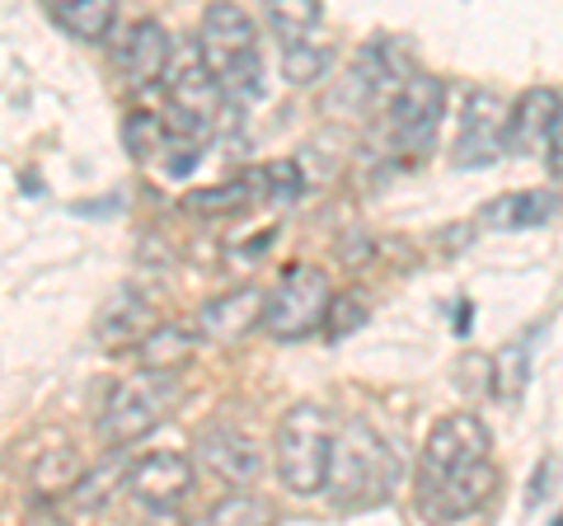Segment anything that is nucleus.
Instances as JSON below:
<instances>
[{
    "mask_svg": "<svg viewBox=\"0 0 563 526\" xmlns=\"http://www.w3.org/2000/svg\"><path fill=\"white\" fill-rule=\"evenodd\" d=\"M395 480H399V451H390V442L372 424H347L343 432H333L329 470H324V489L333 507L366 513V507L390 498Z\"/></svg>",
    "mask_w": 563,
    "mask_h": 526,
    "instance_id": "obj_1",
    "label": "nucleus"
},
{
    "mask_svg": "<svg viewBox=\"0 0 563 526\" xmlns=\"http://www.w3.org/2000/svg\"><path fill=\"white\" fill-rule=\"evenodd\" d=\"M333 447V414L324 405H296L277 424V480L291 494H320Z\"/></svg>",
    "mask_w": 563,
    "mask_h": 526,
    "instance_id": "obj_2",
    "label": "nucleus"
},
{
    "mask_svg": "<svg viewBox=\"0 0 563 526\" xmlns=\"http://www.w3.org/2000/svg\"><path fill=\"white\" fill-rule=\"evenodd\" d=\"M179 405V376L174 372H141L132 376L128 385H118L113 399L103 405V418H99V437L103 442H136L146 437L155 424H165Z\"/></svg>",
    "mask_w": 563,
    "mask_h": 526,
    "instance_id": "obj_3",
    "label": "nucleus"
},
{
    "mask_svg": "<svg viewBox=\"0 0 563 526\" xmlns=\"http://www.w3.org/2000/svg\"><path fill=\"white\" fill-rule=\"evenodd\" d=\"M324 306H329V277L310 269V263H296V269L282 273L273 296H263V325L277 339H306L310 329H320Z\"/></svg>",
    "mask_w": 563,
    "mask_h": 526,
    "instance_id": "obj_4",
    "label": "nucleus"
},
{
    "mask_svg": "<svg viewBox=\"0 0 563 526\" xmlns=\"http://www.w3.org/2000/svg\"><path fill=\"white\" fill-rule=\"evenodd\" d=\"M498 494V470L484 461L474 465H461V470H446V475H422V498L418 507L437 522H461L470 513H479V507Z\"/></svg>",
    "mask_w": 563,
    "mask_h": 526,
    "instance_id": "obj_5",
    "label": "nucleus"
},
{
    "mask_svg": "<svg viewBox=\"0 0 563 526\" xmlns=\"http://www.w3.org/2000/svg\"><path fill=\"white\" fill-rule=\"evenodd\" d=\"M507 151V103L488 90H474L465 99V118H461V142H455V165H493Z\"/></svg>",
    "mask_w": 563,
    "mask_h": 526,
    "instance_id": "obj_6",
    "label": "nucleus"
},
{
    "mask_svg": "<svg viewBox=\"0 0 563 526\" xmlns=\"http://www.w3.org/2000/svg\"><path fill=\"white\" fill-rule=\"evenodd\" d=\"M437 122H442V80L409 76L390 103V142L418 155L437 136Z\"/></svg>",
    "mask_w": 563,
    "mask_h": 526,
    "instance_id": "obj_7",
    "label": "nucleus"
},
{
    "mask_svg": "<svg viewBox=\"0 0 563 526\" xmlns=\"http://www.w3.org/2000/svg\"><path fill=\"white\" fill-rule=\"evenodd\" d=\"M484 456H488L484 418L451 414L428 432V442H422V475H446V470L474 465V461H484Z\"/></svg>",
    "mask_w": 563,
    "mask_h": 526,
    "instance_id": "obj_8",
    "label": "nucleus"
},
{
    "mask_svg": "<svg viewBox=\"0 0 563 526\" xmlns=\"http://www.w3.org/2000/svg\"><path fill=\"white\" fill-rule=\"evenodd\" d=\"M122 484L132 489V498L141 507H155V513H165V507L188 498L192 465H188V456H179V451H155V456H146V461L128 465V480H122Z\"/></svg>",
    "mask_w": 563,
    "mask_h": 526,
    "instance_id": "obj_9",
    "label": "nucleus"
},
{
    "mask_svg": "<svg viewBox=\"0 0 563 526\" xmlns=\"http://www.w3.org/2000/svg\"><path fill=\"white\" fill-rule=\"evenodd\" d=\"M198 47H202L207 72H221V66H231L235 57H250V52H254V24H250V14H244L240 6H231V0H217V6H207Z\"/></svg>",
    "mask_w": 563,
    "mask_h": 526,
    "instance_id": "obj_10",
    "label": "nucleus"
},
{
    "mask_svg": "<svg viewBox=\"0 0 563 526\" xmlns=\"http://www.w3.org/2000/svg\"><path fill=\"white\" fill-rule=\"evenodd\" d=\"M221 90H217V80H211L207 66H188V72H174L169 76V128L174 132H202L211 118H217L221 109Z\"/></svg>",
    "mask_w": 563,
    "mask_h": 526,
    "instance_id": "obj_11",
    "label": "nucleus"
},
{
    "mask_svg": "<svg viewBox=\"0 0 563 526\" xmlns=\"http://www.w3.org/2000/svg\"><path fill=\"white\" fill-rule=\"evenodd\" d=\"M198 461L207 475H217L221 484H250L258 475L263 456L254 447V437H244L235 428H211L198 437Z\"/></svg>",
    "mask_w": 563,
    "mask_h": 526,
    "instance_id": "obj_12",
    "label": "nucleus"
},
{
    "mask_svg": "<svg viewBox=\"0 0 563 526\" xmlns=\"http://www.w3.org/2000/svg\"><path fill=\"white\" fill-rule=\"evenodd\" d=\"M169 57H174V39L155 20H141L132 29V39L118 47V72L132 90H146V85H155L165 76Z\"/></svg>",
    "mask_w": 563,
    "mask_h": 526,
    "instance_id": "obj_13",
    "label": "nucleus"
},
{
    "mask_svg": "<svg viewBox=\"0 0 563 526\" xmlns=\"http://www.w3.org/2000/svg\"><path fill=\"white\" fill-rule=\"evenodd\" d=\"M263 325V292L258 287H235L225 296H211V302L198 310V329L221 343H235L244 335H254Z\"/></svg>",
    "mask_w": 563,
    "mask_h": 526,
    "instance_id": "obj_14",
    "label": "nucleus"
},
{
    "mask_svg": "<svg viewBox=\"0 0 563 526\" xmlns=\"http://www.w3.org/2000/svg\"><path fill=\"white\" fill-rule=\"evenodd\" d=\"M554 122H559V90H531L521 95L517 109H507V142H517L521 151H540Z\"/></svg>",
    "mask_w": 563,
    "mask_h": 526,
    "instance_id": "obj_15",
    "label": "nucleus"
},
{
    "mask_svg": "<svg viewBox=\"0 0 563 526\" xmlns=\"http://www.w3.org/2000/svg\"><path fill=\"white\" fill-rule=\"evenodd\" d=\"M99 343L103 348H132L141 335L151 329V310H146V302H141L136 292H118L109 306L99 310Z\"/></svg>",
    "mask_w": 563,
    "mask_h": 526,
    "instance_id": "obj_16",
    "label": "nucleus"
},
{
    "mask_svg": "<svg viewBox=\"0 0 563 526\" xmlns=\"http://www.w3.org/2000/svg\"><path fill=\"white\" fill-rule=\"evenodd\" d=\"M136 358L146 372H179V366L192 358V335L179 325H155L136 339Z\"/></svg>",
    "mask_w": 563,
    "mask_h": 526,
    "instance_id": "obj_17",
    "label": "nucleus"
},
{
    "mask_svg": "<svg viewBox=\"0 0 563 526\" xmlns=\"http://www.w3.org/2000/svg\"><path fill=\"white\" fill-rule=\"evenodd\" d=\"M52 10H57V24L85 43H99L118 20V0H62Z\"/></svg>",
    "mask_w": 563,
    "mask_h": 526,
    "instance_id": "obj_18",
    "label": "nucleus"
},
{
    "mask_svg": "<svg viewBox=\"0 0 563 526\" xmlns=\"http://www.w3.org/2000/svg\"><path fill=\"white\" fill-rule=\"evenodd\" d=\"M324 20V6L320 0H268V24L277 33V43L282 47H291V43H306L314 29H320Z\"/></svg>",
    "mask_w": 563,
    "mask_h": 526,
    "instance_id": "obj_19",
    "label": "nucleus"
},
{
    "mask_svg": "<svg viewBox=\"0 0 563 526\" xmlns=\"http://www.w3.org/2000/svg\"><path fill=\"white\" fill-rule=\"evenodd\" d=\"M550 217H554V193H512V198L484 207L488 226H544Z\"/></svg>",
    "mask_w": 563,
    "mask_h": 526,
    "instance_id": "obj_20",
    "label": "nucleus"
},
{
    "mask_svg": "<svg viewBox=\"0 0 563 526\" xmlns=\"http://www.w3.org/2000/svg\"><path fill=\"white\" fill-rule=\"evenodd\" d=\"M333 66V52L329 47H314L310 39L306 43H291V47H282V76H287L291 85H310V80H320L324 72Z\"/></svg>",
    "mask_w": 563,
    "mask_h": 526,
    "instance_id": "obj_21",
    "label": "nucleus"
},
{
    "mask_svg": "<svg viewBox=\"0 0 563 526\" xmlns=\"http://www.w3.org/2000/svg\"><path fill=\"white\" fill-rule=\"evenodd\" d=\"M118 480H128V456H113V461H103L95 475L76 480V507H85V513H90V507H103Z\"/></svg>",
    "mask_w": 563,
    "mask_h": 526,
    "instance_id": "obj_22",
    "label": "nucleus"
},
{
    "mask_svg": "<svg viewBox=\"0 0 563 526\" xmlns=\"http://www.w3.org/2000/svg\"><path fill=\"white\" fill-rule=\"evenodd\" d=\"M329 329V339H347L357 325H366V302H362V292H339L333 296L329 292V306H324V320Z\"/></svg>",
    "mask_w": 563,
    "mask_h": 526,
    "instance_id": "obj_23",
    "label": "nucleus"
},
{
    "mask_svg": "<svg viewBox=\"0 0 563 526\" xmlns=\"http://www.w3.org/2000/svg\"><path fill=\"white\" fill-rule=\"evenodd\" d=\"M211 522L217 526H263V522H273V503L268 498H254V494H235V498H225L211 507Z\"/></svg>",
    "mask_w": 563,
    "mask_h": 526,
    "instance_id": "obj_24",
    "label": "nucleus"
},
{
    "mask_svg": "<svg viewBox=\"0 0 563 526\" xmlns=\"http://www.w3.org/2000/svg\"><path fill=\"white\" fill-rule=\"evenodd\" d=\"M254 198H258L254 179H235V184H225V188L192 193V198H188V207H192V212H235V207L254 202Z\"/></svg>",
    "mask_w": 563,
    "mask_h": 526,
    "instance_id": "obj_25",
    "label": "nucleus"
},
{
    "mask_svg": "<svg viewBox=\"0 0 563 526\" xmlns=\"http://www.w3.org/2000/svg\"><path fill=\"white\" fill-rule=\"evenodd\" d=\"M526 376H531V362H526V343H512L507 353L498 358V395L503 399H517L526 391Z\"/></svg>",
    "mask_w": 563,
    "mask_h": 526,
    "instance_id": "obj_26",
    "label": "nucleus"
},
{
    "mask_svg": "<svg viewBox=\"0 0 563 526\" xmlns=\"http://www.w3.org/2000/svg\"><path fill=\"white\" fill-rule=\"evenodd\" d=\"M151 146H165V122L151 118V113H136V118L128 122V151H136L141 161H146Z\"/></svg>",
    "mask_w": 563,
    "mask_h": 526,
    "instance_id": "obj_27",
    "label": "nucleus"
},
{
    "mask_svg": "<svg viewBox=\"0 0 563 526\" xmlns=\"http://www.w3.org/2000/svg\"><path fill=\"white\" fill-rule=\"evenodd\" d=\"M52 475H57V489H70V484H76V451H70V447H57V451H52L47 461H43V470L33 475L43 494H47V480H52Z\"/></svg>",
    "mask_w": 563,
    "mask_h": 526,
    "instance_id": "obj_28",
    "label": "nucleus"
},
{
    "mask_svg": "<svg viewBox=\"0 0 563 526\" xmlns=\"http://www.w3.org/2000/svg\"><path fill=\"white\" fill-rule=\"evenodd\" d=\"M554 480H559V456H550V461H544L540 470H536V489H531V507H540V498H550L554 494Z\"/></svg>",
    "mask_w": 563,
    "mask_h": 526,
    "instance_id": "obj_29",
    "label": "nucleus"
},
{
    "mask_svg": "<svg viewBox=\"0 0 563 526\" xmlns=\"http://www.w3.org/2000/svg\"><path fill=\"white\" fill-rule=\"evenodd\" d=\"M282 169H287V165H273V179H282ZM291 174V169H287ZM291 193H296V179L287 184V188H282V184H273V198H291Z\"/></svg>",
    "mask_w": 563,
    "mask_h": 526,
    "instance_id": "obj_30",
    "label": "nucleus"
},
{
    "mask_svg": "<svg viewBox=\"0 0 563 526\" xmlns=\"http://www.w3.org/2000/svg\"><path fill=\"white\" fill-rule=\"evenodd\" d=\"M47 6H62V0H47Z\"/></svg>",
    "mask_w": 563,
    "mask_h": 526,
    "instance_id": "obj_31",
    "label": "nucleus"
}]
</instances>
